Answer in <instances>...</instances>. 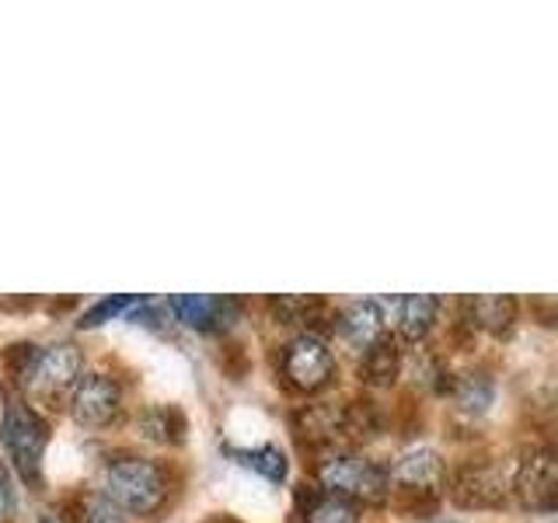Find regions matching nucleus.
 Wrapping results in <instances>:
<instances>
[{
	"label": "nucleus",
	"mask_w": 558,
	"mask_h": 523,
	"mask_svg": "<svg viewBox=\"0 0 558 523\" xmlns=\"http://www.w3.org/2000/svg\"><path fill=\"white\" fill-rule=\"evenodd\" d=\"M293 429L304 447H331L342 436V405L318 401L293 415Z\"/></svg>",
	"instance_id": "obj_13"
},
{
	"label": "nucleus",
	"mask_w": 558,
	"mask_h": 523,
	"mask_svg": "<svg viewBox=\"0 0 558 523\" xmlns=\"http://www.w3.org/2000/svg\"><path fill=\"white\" fill-rule=\"evenodd\" d=\"M513 492L523 506L541 513L555 510V450L551 447H527L520 453L513 471Z\"/></svg>",
	"instance_id": "obj_7"
},
{
	"label": "nucleus",
	"mask_w": 558,
	"mask_h": 523,
	"mask_svg": "<svg viewBox=\"0 0 558 523\" xmlns=\"http://www.w3.org/2000/svg\"><path fill=\"white\" fill-rule=\"evenodd\" d=\"M122 412V388L109 374H84L70 391V415L81 426H109Z\"/></svg>",
	"instance_id": "obj_8"
},
{
	"label": "nucleus",
	"mask_w": 558,
	"mask_h": 523,
	"mask_svg": "<svg viewBox=\"0 0 558 523\" xmlns=\"http://www.w3.org/2000/svg\"><path fill=\"white\" fill-rule=\"evenodd\" d=\"M14 506H17V496H14V478L8 464L0 461V523H8L14 516Z\"/></svg>",
	"instance_id": "obj_24"
},
{
	"label": "nucleus",
	"mask_w": 558,
	"mask_h": 523,
	"mask_svg": "<svg viewBox=\"0 0 558 523\" xmlns=\"http://www.w3.org/2000/svg\"><path fill=\"white\" fill-rule=\"evenodd\" d=\"M81 366H84V360H81V349L74 342H57L49 349H39V360H35L25 388L39 398L57 401V398L74 391V384L81 377Z\"/></svg>",
	"instance_id": "obj_5"
},
{
	"label": "nucleus",
	"mask_w": 558,
	"mask_h": 523,
	"mask_svg": "<svg viewBox=\"0 0 558 523\" xmlns=\"http://www.w3.org/2000/svg\"><path fill=\"white\" fill-rule=\"evenodd\" d=\"M168 307H171V314H174V318H179L182 325L199 328V331L231 325V321H234V314L241 311V304L231 301V296H206V293L171 296Z\"/></svg>",
	"instance_id": "obj_11"
},
{
	"label": "nucleus",
	"mask_w": 558,
	"mask_h": 523,
	"mask_svg": "<svg viewBox=\"0 0 558 523\" xmlns=\"http://www.w3.org/2000/svg\"><path fill=\"white\" fill-rule=\"evenodd\" d=\"M464 307V325L468 328H485L488 336H510L517 325V301L513 296H471L461 304Z\"/></svg>",
	"instance_id": "obj_12"
},
{
	"label": "nucleus",
	"mask_w": 558,
	"mask_h": 523,
	"mask_svg": "<svg viewBox=\"0 0 558 523\" xmlns=\"http://www.w3.org/2000/svg\"><path fill=\"white\" fill-rule=\"evenodd\" d=\"M269 307L283 325H311L325 311L318 296H276V301H269Z\"/></svg>",
	"instance_id": "obj_18"
},
{
	"label": "nucleus",
	"mask_w": 558,
	"mask_h": 523,
	"mask_svg": "<svg viewBox=\"0 0 558 523\" xmlns=\"http://www.w3.org/2000/svg\"><path fill=\"white\" fill-rule=\"evenodd\" d=\"M450 499L464 510H496L506 502V482L499 467L475 461L461 464L450 478Z\"/></svg>",
	"instance_id": "obj_9"
},
{
	"label": "nucleus",
	"mask_w": 558,
	"mask_h": 523,
	"mask_svg": "<svg viewBox=\"0 0 558 523\" xmlns=\"http://www.w3.org/2000/svg\"><path fill=\"white\" fill-rule=\"evenodd\" d=\"M105 499H112L122 513L154 516L168 499V478L161 464L144 458H122L105 467Z\"/></svg>",
	"instance_id": "obj_1"
},
{
	"label": "nucleus",
	"mask_w": 558,
	"mask_h": 523,
	"mask_svg": "<svg viewBox=\"0 0 558 523\" xmlns=\"http://www.w3.org/2000/svg\"><path fill=\"white\" fill-rule=\"evenodd\" d=\"M401 374V349L391 336H380L363 349L360 356V380L371 388H391Z\"/></svg>",
	"instance_id": "obj_15"
},
{
	"label": "nucleus",
	"mask_w": 558,
	"mask_h": 523,
	"mask_svg": "<svg viewBox=\"0 0 558 523\" xmlns=\"http://www.w3.org/2000/svg\"><path fill=\"white\" fill-rule=\"evenodd\" d=\"M304 523H360V513H356V506L349 499L322 492V488H318V492L307 499Z\"/></svg>",
	"instance_id": "obj_16"
},
{
	"label": "nucleus",
	"mask_w": 558,
	"mask_h": 523,
	"mask_svg": "<svg viewBox=\"0 0 558 523\" xmlns=\"http://www.w3.org/2000/svg\"><path fill=\"white\" fill-rule=\"evenodd\" d=\"M81 523H126V513H122L112 499L87 496L84 499V510H81Z\"/></svg>",
	"instance_id": "obj_23"
},
{
	"label": "nucleus",
	"mask_w": 558,
	"mask_h": 523,
	"mask_svg": "<svg viewBox=\"0 0 558 523\" xmlns=\"http://www.w3.org/2000/svg\"><path fill=\"white\" fill-rule=\"evenodd\" d=\"M8 394H4V388H0V429H4V423H8Z\"/></svg>",
	"instance_id": "obj_25"
},
{
	"label": "nucleus",
	"mask_w": 558,
	"mask_h": 523,
	"mask_svg": "<svg viewBox=\"0 0 558 523\" xmlns=\"http://www.w3.org/2000/svg\"><path fill=\"white\" fill-rule=\"evenodd\" d=\"M453 398L464 412H485V405L493 401V380L485 374H464L453 388Z\"/></svg>",
	"instance_id": "obj_20"
},
{
	"label": "nucleus",
	"mask_w": 558,
	"mask_h": 523,
	"mask_svg": "<svg viewBox=\"0 0 558 523\" xmlns=\"http://www.w3.org/2000/svg\"><path fill=\"white\" fill-rule=\"evenodd\" d=\"M140 433L154 443H179L185 433V418L174 409H147L140 418Z\"/></svg>",
	"instance_id": "obj_17"
},
{
	"label": "nucleus",
	"mask_w": 558,
	"mask_h": 523,
	"mask_svg": "<svg viewBox=\"0 0 558 523\" xmlns=\"http://www.w3.org/2000/svg\"><path fill=\"white\" fill-rule=\"evenodd\" d=\"M35 360H39V345H32V342H17V345H11L8 353H4V366H8V374L17 384H28V374H32Z\"/></svg>",
	"instance_id": "obj_22"
},
{
	"label": "nucleus",
	"mask_w": 558,
	"mask_h": 523,
	"mask_svg": "<svg viewBox=\"0 0 558 523\" xmlns=\"http://www.w3.org/2000/svg\"><path fill=\"white\" fill-rule=\"evenodd\" d=\"M279 370H283V380L293 391L314 394L331 380V374H336V360H331V349L322 336L301 331V336L287 342Z\"/></svg>",
	"instance_id": "obj_4"
},
{
	"label": "nucleus",
	"mask_w": 558,
	"mask_h": 523,
	"mask_svg": "<svg viewBox=\"0 0 558 523\" xmlns=\"http://www.w3.org/2000/svg\"><path fill=\"white\" fill-rule=\"evenodd\" d=\"M336 331L345 339V342H353L360 349H366L374 339L384 336V311H380V296L377 301H356V304H349L336 314Z\"/></svg>",
	"instance_id": "obj_14"
},
{
	"label": "nucleus",
	"mask_w": 558,
	"mask_h": 523,
	"mask_svg": "<svg viewBox=\"0 0 558 523\" xmlns=\"http://www.w3.org/2000/svg\"><path fill=\"white\" fill-rule=\"evenodd\" d=\"M39 523H57V520H52V516H43V520H39Z\"/></svg>",
	"instance_id": "obj_26"
},
{
	"label": "nucleus",
	"mask_w": 558,
	"mask_h": 523,
	"mask_svg": "<svg viewBox=\"0 0 558 523\" xmlns=\"http://www.w3.org/2000/svg\"><path fill=\"white\" fill-rule=\"evenodd\" d=\"M314 475L322 482V492L331 496H342L349 502H384L391 492L388 485V467H380L377 461H366L360 453H349V450H336L328 458L318 461Z\"/></svg>",
	"instance_id": "obj_2"
},
{
	"label": "nucleus",
	"mask_w": 558,
	"mask_h": 523,
	"mask_svg": "<svg viewBox=\"0 0 558 523\" xmlns=\"http://www.w3.org/2000/svg\"><path fill=\"white\" fill-rule=\"evenodd\" d=\"M241 464H248L252 471H258L262 478H269V482H283L287 478V453L279 450V447H258V450H244L238 453Z\"/></svg>",
	"instance_id": "obj_19"
},
{
	"label": "nucleus",
	"mask_w": 558,
	"mask_h": 523,
	"mask_svg": "<svg viewBox=\"0 0 558 523\" xmlns=\"http://www.w3.org/2000/svg\"><path fill=\"white\" fill-rule=\"evenodd\" d=\"M388 485L418 499H436L447 485V467L436 450L412 447L401 458H395V464L388 467Z\"/></svg>",
	"instance_id": "obj_6"
},
{
	"label": "nucleus",
	"mask_w": 558,
	"mask_h": 523,
	"mask_svg": "<svg viewBox=\"0 0 558 523\" xmlns=\"http://www.w3.org/2000/svg\"><path fill=\"white\" fill-rule=\"evenodd\" d=\"M0 440H4L8 458L14 461L17 471H22V478L39 482L43 453H46V443H49L46 418L32 405H11L8 409V423H4V429H0Z\"/></svg>",
	"instance_id": "obj_3"
},
{
	"label": "nucleus",
	"mask_w": 558,
	"mask_h": 523,
	"mask_svg": "<svg viewBox=\"0 0 558 523\" xmlns=\"http://www.w3.org/2000/svg\"><path fill=\"white\" fill-rule=\"evenodd\" d=\"M144 296H105V301H98L95 307H87L84 314H81V328H95V325H101V321H112V318H119V314H126L130 307H136Z\"/></svg>",
	"instance_id": "obj_21"
},
{
	"label": "nucleus",
	"mask_w": 558,
	"mask_h": 523,
	"mask_svg": "<svg viewBox=\"0 0 558 523\" xmlns=\"http://www.w3.org/2000/svg\"><path fill=\"white\" fill-rule=\"evenodd\" d=\"M384 325H395L401 331V339L418 342L429 336V328L440 314V296L429 293H409V296H380Z\"/></svg>",
	"instance_id": "obj_10"
}]
</instances>
